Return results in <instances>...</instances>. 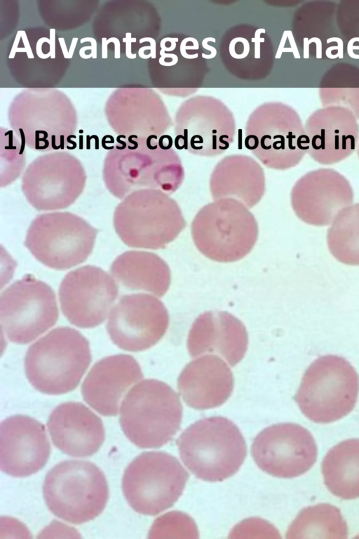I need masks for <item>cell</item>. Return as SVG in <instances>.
<instances>
[{
  "label": "cell",
  "mask_w": 359,
  "mask_h": 539,
  "mask_svg": "<svg viewBox=\"0 0 359 539\" xmlns=\"http://www.w3.org/2000/svg\"><path fill=\"white\" fill-rule=\"evenodd\" d=\"M114 230L126 246L158 250L174 241L187 226L178 203L156 189L131 192L116 206Z\"/></svg>",
  "instance_id": "6da1fadb"
},
{
  "label": "cell",
  "mask_w": 359,
  "mask_h": 539,
  "mask_svg": "<svg viewBox=\"0 0 359 539\" xmlns=\"http://www.w3.org/2000/svg\"><path fill=\"white\" fill-rule=\"evenodd\" d=\"M177 445L184 465L197 478L207 481H221L234 474L247 453L238 427L221 416L193 423L180 434Z\"/></svg>",
  "instance_id": "7a4b0ae2"
},
{
  "label": "cell",
  "mask_w": 359,
  "mask_h": 539,
  "mask_svg": "<svg viewBox=\"0 0 359 539\" xmlns=\"http://www.w3.org/2000/svg\"><path fill=\"white\" fill-rule=\"evenodd\" d=\"M192 241L207 258L233 262L248 255L259 236L257 221L243 204L233 199H220L204 205L194 217Z\"/></svg>",
  "instance_id": "3957f363"
},
{
  "label": "cell",
  "mask_w": 359,
  "mask_h": 539,
  "mask_svg": "<svg viewBox=\"0 0 359 539\" xmlns=\"http://www.w3.org/2000/svg\"><path fill=\"white\" fill-rule=\"evenodd\" d=\"M90 360L86 338L75 329L60 327L29 347L25 357V372L38 391L62 394L77 387Z\"/></svg>",
  "instance_id": "277c9868"
},
{
  "label": "cell",
  "mask_w": 359,
  "mask_h": 539,
  "mask_svg": "<svg viewBox=\"0 0 359 539\" xmlns=\"http://www.w3.org/2000/svg\"><path fill=\"white\" fill-rule=\"evenodd\" d=\"M120 424L135 445L159 448L180 430L182 407L178 394L166 383L144 380L127 393L121 406Z\"/></svg>",
  "instance_id": "5b68a950"
},
{
  "label": "cell",
  "mask_w": 359,
  "mask_h": 539,
  "mask_svg": "<svg viewBox=\"0 0 359 539\" xmlns=\"http://www.w3.org/2000/svg\"><path fill=\"white\" fill-rule=\"evenodd\" d=\"M359 392V375L345 358L333 354L318 357L306 370L294 400L313 422L329 423L348 414Z\"/></svg>",
  "instance_id": "8992f818"
},
{
  "label": "cell",
  "mask_w": 359,
  "mask_h": 539,
  "mask_svg": "<svg viewBox=\"0 0 359 539\" xmlns=\"http://www.w3.org/2000/svg\"><path fill=\"white\" fill-rule=\"evenodd\" d=\"M155 149L140 145V149L110 152L103 167V180L108 191L123 199L142 189H160L168 194L175 192L184 180V170L171 146L159 142Z\"/></svg>",
  "instance_id": "52a82bcc"
},
{
  "label": "cell",
  "mask_w": 359,
  "mask_h": 539,
  "mask_svg": "<svg viewBox=\"0 0 359 539\" xmlns=\"http://www.w3.org/2000/svg\"><path fill=\"white\" fill-rule=\"evenodd\" d=\"M43 493L54 515L80 524L102 513L108 500L109 488L104 473L96 465L69 460L57 464L47 473Z\"/></svg>",
  "instance_id": "ba28073f"
},
{
  "label": "cell",
  "mask_w": 359,
  "mask_h": 539,
  "mask_svg": "<svg viewBox=\"0 0 359 539\" xmlns=\"http://www.w3.org/2000/svg\"><path fill=\"white\" fill-rule=\"evenodd\" d=\"M97 234V228L74 213H46L32 221L24 245L45 266L66 270L88 259Z\"/></svg>",
  "instance_id": "9c48e42d"
},
{
  "label": "cell",
  "mask_w": 359,
  "mask_h": 539,
  "mask_svg": "<svg viewBox=\"0 0 359 539\" xmlns=\"http://www.w3.org/2000/svg\"><path fill=\"white\" fill-rule=\"evenodd\" d=\"M189 474L178 460L164 452H144L126 467L122 488L129 505L144 515L172 507L182 495Z\"/></svg>",
  "instance_id": "30bf717a"
},
{
  "label": "cell",
  "mask_w": 359,
  "mask_h": 539,
  "mask_svg": "<svg viewBox=\"0 0 359 539\" xmlns=\"http://www.w3.org/2000/svg\"><path fill=\"white\" fill-rule=\"evenodd\" d=\"M57 317L53 289L30 274L13 283L1 295V330L15 343L36 339L52 327Z\"/></svg>",
  "instance_id": "8fae6325"
},
{
  "label": "cell",
  "mask_w": 359,
  "mask_h": 539,
  "mask_svg": "<svg viewBox=\"0 0 359 539\" xmlns=\"http://www.w3.org/2000/svg\"><path fill=\"white\" fill-rule=\"evenodd\" d=\"M85 169L79 161L66 153L40 157L25 171L22 191L28 203L40 211L65 209L83 193Z\"/></svg>",
  "instance_id": "7c38bea8"
},
{
  "label": "cell",
  "mask_w": 359,
  "mask_h": 539,
  "mask_svg": "<svg viewBox=\"0 0 359 539\" xmlns=\"http://www.w3.org/2000/svg\"><path fill=\"white\" fill-rule=\"evenodd\" d=\"M251 453L264 472L292 478L309 471L316 461L317 446L311 432L294 423H279L263 430L255 438Z\"/></svg>",
  "instance_id": "4fadbf2b"
},
{
  "label": "cell",
  "mask_w": 359,
  "mask_h": 539,
  "mask_svg": "<svg viewBox=\"0 0 359 539\" xmlns=\"http://www.w3.org/2000/svg\"><path fill=\"white\" fill-rule=\"evenodd\" d=\"M113 277L93 265L80 267L68 272L59 288L64 315L80 328L102 324L118 295Z\"/></svg>",
  "instance_id": "5bb4252c"
},
{
  "label": "cell",
  "mask_w": 359,
  "mask_h": 539,
  "mask_svg": "<svg viewBox=\"0 0 359 539\" xmlns=\"http://www.w3.org/2000/svg\"><path fill=\"white\" fill-rule=\"evenodd\" d=\"M169 316L163 303L146 293L127 295L111 310L107 328L122 350L140 352L156 345L164 335Z\"/></svg>",
  "instance_id": "9a60e30c"
},
{
  "label": "cell",
  "mask_w": 359,
  "mask_h": 539,
  "mask_svg": "<svg viewBox=\"0 0 359 539\" xmlns=\"http://www.w3.org/2000/svg\"><path fill=\"white\" fill-rule=\"evenodd\" d=\"M353 201V189L348 180L329 168L305 173L290 192V204L296 216L315 227L329 226L338 213Z\"/></svg>",
  "instance_id": "2e32d148"
},
{
  "label": "cell",
  "mask_w": 359,
  "mask_h": 539,
  "mask_svg": "<svg viewBox=\"0 0 359 539\" xmlns=\"http://www.w3.org/2000/svg\"><path fill=\"white\" fill-rule=\"evenodd\" d=\"M50 446L45 427L29 416L8 417L0 425V467L15 477L39 471L46 463Z\"/></svg>",
  "instance_id": "e0dca14e"
},
{
  "label": "cell",
  "mask_w": 359,
  "mask_h": 539,
  "mask_svg": "<svg viewBox=\"0 0 359 539\" xmlns=\"http://www.w3.org/2000/svg\"><path fill=\"white\" fill-rule=\"evenodd\" d=\"M142 378L141 368L133 357L109 356L92 367L82 385V396L100 414L115 416L126 391Z\"/></svg>",
  "instance_id": "ac0fdd59"
},
{
  "label": "cell",
  "mask_w": 359,
  "mask_h": 539,
  "mask_svg": "<svg viewBox=\"0 0 359 539\" xmlns=\"http://www.w3.org/2000/svg\"><path fill=\"white\" fill-rule=\"evenodd\" d=\"M248 345V335L244 324L224 311L201 314L191 325L187 338V348L192 357L215 353L231 366L244 357Z\"/></svg>",
  "instance_id": "d6986e66"
},
{
  "label": "cell",
  "mask_w": 359,
  "mask_h": 539,
  "mask_svg": "<svg viewBox=\"0 0 359 539\" xmlns=\"http://www.w3.org/2000/svg\"><path fill=\"white\" fill-rule=\"evenodd\" d=\"M47 426L54 445L73 457L93 455L104 440L102 420L80 402L57 406L50 413Z\"/></svg>",
  "instance_id": "ffe728a7"
},
{
  "label": "cell",
  "mask_w": 359,
  "mask_h": 539,
  "mask_svg": "<svg viewBox=\"0 0 359 539\" xmlns=\"http://www.w3.org/2000/svg\"><path fill=\"white\" fill-rule=\"evenodd\" d=\"M179 392L190 407L206 410L223 404L231 396L233 377L219 357L206 354L190 361L177 380Z\"/></svg>",
  "instance_id": "44dd1931"
},
{
  "label": "cell",
  "mask_w": 359,
  "mask_h": 539,
  "mask_svg": "<svg viewBox=\"0 0 359 539\" xmlns=\"http://www.w3.org/2000/svg\"><path fill=\"white\" fill-rule=\"evenodd\" d=\"M210 191L213 200L233 199L249 209L262 200L266 190L262 167L245 155H231L219 161L210 177Z\"/></svg>",
  "instance_id": "7402d4cb"
},
{
  "label": "cell",
  "mask_w": 359,
  "mask_h": 539,
  "mask_svg": "<svg viewBox=\"0 0 359 539\" xmlns=\"http://www.w3.org/2000/svg\"><path fill=\"white\" fill-rule=\"evenodd\" d=\"M245 146L266 167L284 171L296 166L308 149L307 138L299 127L251 126Z\"/></svg>",
  "instance_id": "603a6c76"
},
{
  "label": "cell",
  "mask_w": 359,
  "mask_h": 539,
  "mask_svg": "<svg viewBox=\"0 0 359 539\" xmlns=\"http://www.w3.org/2000/svg\"><path fill=\"white\" fill-rule=\"evenodd\" d=\"M110 273L116 282L132 290H142L161 297L168 290L171 272L166 262L156 253L127 251L112 262Z\"/></svg>",
  "instance_id": "cb8c5ba5"
},
{
  "label": "cell",
  "mask_w": 359,
  "mask_h": 539,
  "mask_svg": "<svg viewBox=\"0 0 359 539\" xmlns=\"http://www.w3.org/2000/svg\"><path fill=\"white\" fill-rule=\"evenodd\" d=\"M327 489L345 500L359 497V439L344 440L333 446L322 462Z\"/></svg>",
  "instance_id": "d4e9b609"
},
{
  "label": "cell",
  "mask_w": 359,
  "mask_h": 539,
  "mask_svg": "<svg viewBox=\"0 0 359 539\" xmlns=\"http://www.w3.org/2000/svg\"><path fill=\"white\" fill-rule=\"evenodd\" d=\"M348 528L340 510L320 503L303 509L292 522L287 538H346Z\"/></svg>",
  "instance_id": "484cf974"
},
{
  "label": "cell",
  "mask_w": 359,
  "mask_h": 539,
  "mask_svg": "<svg viewBox=\"0 0 359 539\" xmlns=\"http://www.w3.org/2000/svg\"><path fill=\"white\" fill-rule=\"evenodd\" d=\"M326 241L337 261L359 266V202L338 213L327 230Z\"/></svg>",
  "instance_id": "4316f807"
},
{
  "label": "cell",
  "mask_w": 359,
  "mask_h": 539,
  "mask_svg": "<svg viewBox=\"0 0 359 539\" xmlns=\"http://www.w3.org/2000/svg\"><path fill=\"white\" fill-rule=\"evenodd\" d=\"M89 41L91 44L90 46L82 47L79 51V55L84 59H88L93 58H97V42L96 40L91 37H86L81 39V44L83 42Z\"/></svg>",
  "instance_id": "83f0119b"
},
{
  "label": "cell",
  "mask_w": 359,
  "mask_h": 539,
  "mask_svg": "<svg viewBox=\"0 0 359 539\" xmlns=\"http://www.w3.org/2000/svg\"><path fill=\"white\" fill-rule=\"evenodd\" d=\"M123 42L126 43V57L129 59H134L136 58L135 54H133L131 53L132 48H131V44L132 42H136L135 38L131 37V33H126V37L123 38Z\"/></svg>",
  "instance_id": "f1b7e54d"
},
{
  "label": "cell",
  "mask_w": 359,
  "mask_h": 539,
  "mask_svg": "<svg viewBox=\"0 0 359 539\" xmlns=\"http://www.w3.org/2000/svg\"><path fill=\"white\" fill-rule=\"evenodd\" d=\"M48 43L50 46V51L49 54L50 55L51 58H55V29H50V39L48 41Z\"/></svg>",
  "instance_id": "f546056e"
},
{
  "label": "cell",
  "mask_w": 359,
  "mask_h": 539,
  "mask_svg": "<svg viewBox=\"0 0 359 539\" xmlns=\"http://www.w3.org/2000/svg\"><path fill=\"white\" fill-rule=\"evenodd\" d=\"M48 39H48L46 37H43V38L39 39L37 41L36 46V54L39 56V58H40L41 59H46V58H48V57H50V55L49 53L44 54L42 52V44L44 42H47L48 43Z\"/></svg>",
  "instance_id": "4dcf8cb0"
},
{
  "label": "cell",
  "mask_w": 359,
  "mask_h": 539,
  "mask_svg": "<svg viewBox=\"0 0 359 539\" xmlns=\"http://www.w3.org/2000/svg\"><path fill=\"white\" fill-rule=\"evenodd\" d=\"M21 38L22 39V42L25 46L24 48L26 49V53L28 58H34V56L32 53L31 46L29 45V42L27 39V36L25 31H21Z\"/></svg>",
  "instance_id": "1f68e13d"
},
{
  "label": "cell",
  "mask_w": 359,
  "mask_h": 539,
  "mask_svg": "<svg viewBox=\"0 0 359 539\" xmlns=\"http://www.w3.org/2000/svg\"><path fill=\"white\" fill-rule=\"evenodd\" d=\"M113 42L114 44V58L116 59L120 58V48L121 44L119 40L116 37H111L107 39V43Z\"/></svg>",
  "instance_id": "d6a6232c"
},
{
  "label": "cell",
  "mask_w": 359,
  "mask_h": 539,
  "mask_svg": "<svg viewBox=\"0 0 359 539\" xmlns=\"http://www.w3.org/2000/svg\"><path fill=\"white\" fill-rule=\"evenodd\" d=\"M21 38V31H18L15 37V39L14 41L12 49L11 51V53L9 55V58H13L15 55V51L18 48V44L20 41V39Z\"/></svg>",
  "instance_id": "836d02e7"
},
{
  "label": "cell",
  "mask_w": 359,
  "mask_h": 539,
  "mask_svg": "<svg viewBox=\"0 0 359 539\" xmlns=\"http://www.w3.org/2000/svg\"><path fill=\"white\" fill-rule=\"evenodd\" d=\"M107 40L106 38L102 39V58H107Z\"/></svg>",
  "instance_id": "e575fe53"
},
{
  "label": "cell",
  "mask_w": 359,
  "mask_h": 539,
  "mask_svg": "<svg viewBox=\"0 0 359 539\" xmlns=\"http://www.w3.org/2000/svg\"><path fill=\"white\" fill-rule=\"evenodd\" d=\"M58 40L65 58H68L69 53L67 51L64 38H59Z\"/></svg>",
  "instance_id": "d590c367"
},
{
  "label": "cell",
  "mask_w": 359,
  "mask_h": 539,
  "mask_svg": "<svg viewBox=\"0 0 359 539\" xmlns=\"http://www.w3.org/2000/svg\"><path fill=\"white\" fill-rule=\"evenodd\" d=\"M78 41V38H73L69 50L68 58H72Z\"/></svg>",
  "instance_id": "8d00e7d4"
},
{
  "label": "cell",
  "mask_w": 359,
  "mask_h": 539,
  "mask_svg": "<svg viewBox=\"0 0 359 539\" xmlns=\"http://www.w3.org/2000/svg\"><path fill=\"white\" fill-rule=\"evenodd\" d=\"M79 138H80V148L81 149L82 148V145H81L82 141L81 140H82L83 136L80 135Z\"/></svg>",
  "instance_id": "74e56055"
},
{
  "label": "cell",
  "mask_w": 359,
  "mask_h": 539,
  "mask_svg": "<svg viewBox=\"0 0 359 539\" xmlns=\"http://www.w3.org/2000/svg\"><path fill=\"white\" fill-rule=\"evenodd\" d=\"M358 155H359V150H358Z\"/></svg>",
  "instance_id": "f35d334b"
}]
</instances>
